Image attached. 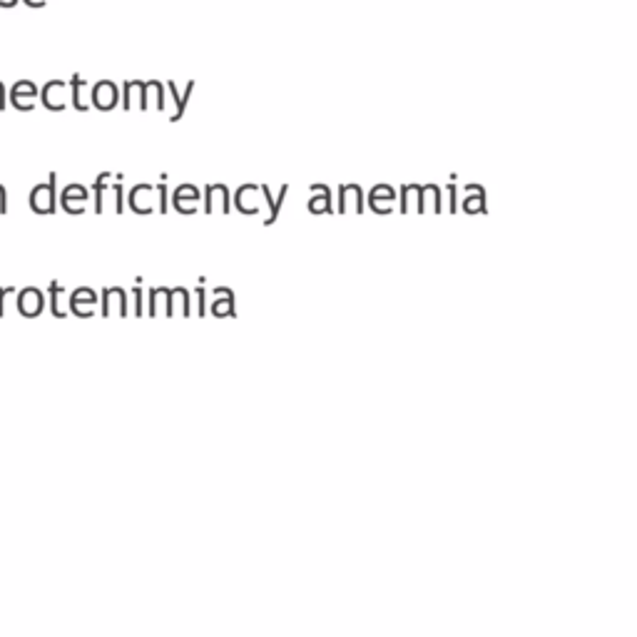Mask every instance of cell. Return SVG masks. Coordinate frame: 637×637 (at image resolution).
Here are the masks:
<instances>
[{"mask_svg":"<svg viewBox=\"0 0 637 637\" xmlns=\"http://www.w3.org/2000/svg\"><path fill=\"white\" fill-rule=\"evenodd\" d=\"M132 297H135V314L142 316L145 314V311H142V302H145V299H142V289H140V286H135V289H132Z\"/></svg>","mask_w":637,"mask_h":637,"instance_id":"cell-16","label":"cell"},{"mask_svg":"<svg viewBox=\"0 0 637 637\" xmlns=\"http://www.w3.org/2000/svg\"><path fill=\"white\" fill-rule=\"evenodd\" d=\"M43 294H40V289H35V286H30V289H23L18 294V309L23 316H37L40 311H43Z\"/></svg>","mask_w":637,"mask_h":637,"instance_id":"cell-3","label":"cell"},{"mask_svg":"<svg viewBox=\"0 0 637 637\" xmlns=\"http://www.w3.org/2000/svg\"><path fill=\"white\" fill-rule=\"evenodd\" d=\"M187 199H190V202H192V205H194V202H197V199H199V192H197V187L182 185V187H180V190H177V192H174V199H172V202H174V207H177V210H182V207H185V202H187Z\"/></svg>","mask_w":637,"mask_h":637,"instance_id":"cell-10","label":"cell"},{"mask_svg":"<svg viewBox=\"0 0 637 637\" xmlns=\"http://www.w3.org/2000/svg\"><path fill=\"white\" fill-rule=\"evenodd\" d=\"M10 294H15V289H0V316H6V297H10Z\"/></svg>","mask_w":637,"mask_h":637,"instance_id":"cell-18","label":"cell"},{"mask_svg":"<svg viewBox=\"0 0 637 637\" xmlns=\"http://www.w3.org/2000/svg\"><path fill=\"white\" fill-rule=\"evenodd\" d=\"M28 6H33V8H43L45 6V0H25Z\"/></svg>","mask_w":637,"mask_h":637,"instance_id":"cell-20","label":"cell"},{"mask_svg":"<svg viewBox=\"0 0 637 637\" xmlns=\"http://www.w3.org/2000/svg\"><path fill=\"white\" fill-rule=\"evenodd\" d=\"M100 299H98V294H95L93 289H87V286H82V289H75L73 291V297H70V311H75L77 309V304H98Z\"/></svg>","mask_w":637,"mask_h":637,"instance_id":"cell-8","label":"cell"},{"mask_svg":"<svg viewBox=\"0 0 637 637\" xmlns=\"http://www.w3.org/2000/svg\"><path fill=\"white\" fill-rule=\"evenodd\" d=\"M261 192H264V199H266V205H269V219H264V224H274L277 222V216H279V207H281V202H284V197L289 194V187H281V194H279V199H274L272 197V192H269V187L266 185H261L259 187Z\"/></svg>","mask_w":637,"mask_h":637,"instance_id":"cell-7","label":"cell"},{"mask_svg":"<svg viewBox=\"0 0 637 637\" xmlns=\"http://www.w3.org/2000/svg\"><path fill=\"white\" fill-rule=\"evenodd\" d=\"M82 85H85V80H82L80 75H75L73 80H70V87H73V107H75V110H80V112L87 110V105L80 100V87Z\"/></svg>","mask_w":637,"mask_h":637,"instance_id":"cell-12","label":"cell"},{"mask_svg":"<svg viewBox=\"0 0 637 637\" xmlns=\"http://www.w3.org/2000/svg\"><path fill=\"white\" fill-rule=\"evenodd\" d=\"M68 85L65 80H50L48 85L40 90V100H43V105L48 107V110H62L65 107V102H60L57 98H53V90H62V87Z\"/></svg>","mask_w":637,"mask_h":637,"instance_id":"cell-6","label":"cell"},{"mask_svg":"<svg viewBox=\"0 0 637 637\" xmlns=\"http://www.w3.org/2000/svg\"><path fill=\"white\" fill-rule=\"evenodd\" d=\"M118 87H115V82L110 80H100L98 85L93 87V105L98 107V110H112V107L118 105Z\"/></svg>","mask_w":637,"mask_h":637,"instance_id":"cell-2","label":"cell"},{"mask_svg":"<svg viewBox=\"0 0 637 637\" xmlns=\"http://www.w3.org/2000/svg\"><path fill=\"white\" fill-rule=\"evenodd\" d=\"M157 192H160V212L162 214H167L169 205H167V185H160L157 187Z\"/></svg>","mask_w":637,"mask_h":637,"instance_id":"cell-17","label":"cell"},{"mask_svg":"<svg viewBox=\"0 0 637 637\" xmlns=\"http://www.w3.org/2000/svg\"><path fill=\"white\" fill-rule=\"evenodd\" d=\"M314 187L319 190V192H322V197L311 199V202H309V210L316 212V214H319V212H324V210L331 212V194H329V190H326L324 185H314Z\"/></svg>","mask_w":637,"mask_h":637,"instance_id":"cell-11","label":"cell"},{"mask_svg":"<svg viewBox=\"0 0 637 637\" xmlns=\"http://www.w3.org/2000/svg\"><path fill=\"white\" fill-rule=\"evenodd\" d=\"M15 3H18V0H3L0 6H3V8H12V6H15Z\"/></svg>","mask_w":637,"mask_h":637,"instance_id":"cell-21","label":"cell"},{"mask_svg":"<svg viewBox=\"0 0 637 637\" xmlns=\"http://www.w3.org/2000/svg\"><path fill=\"white\" fill-rule=\"evenodd\" d=\"M37 95V87L33 85L30 80H20L12 85V93H10V102L18 110H33V102H25V100H33Z\"/></svg>","mask_w":637,"mask_h":637,"instance_id":"cell-4","label":"cell"},{"mask_svg":"<svg viewBox=\"0 0 637 637\" xmlns=\"http://www.w3.org/2000/svg\"><path fill=\"white\" fill-rule=\"evenodd\" d=\"M197 299H199V316H207V291L205 286H197Z\"/></svg>","mask_w":637,"mask_h":637,"instance_id":"cell-15","label":"cell"},{"mask_svg":"<svg viewBox=\"0 0 637 637\" xmlns=\"http://www.w3.org/2000/svg\"><path fill=\"white\" fill-rule=\"evenodd\" d=\"M55 174H50L45 185H37L30 192V207L37 214H53L55 212Z\"/></svg>","mask_w":637,"mask_h":637,"instance_id":"cell-1","label":"cell"},{"mask_svg":"<svg viewBox=\"0 0 637 637\" xmlns=\"http://www.w3.org/2000/svg\"><path fill=\"white\" fill-rule=\"evenodd\" d=\"M87 199H90V194H87V190H85V187H80V185H73V187H68V190L62 192V197H60V205H62V210L68 212V214H80L82 210H77V207H75L73 202H80V205H85Z\"/></svg>","mask_w":637,"mask_h":637,"instance_id":"cell-5","label":"cell"},{"mask_svg":"<svg viewBox=\"0 0 637 637\" xmlns=\"http://www.w3.org/2000/svg\"><path fill=\"white\" fill-rule=\"evenodd\" d=\"M60 294H62V286L57 284V281H53V284H50V309H53V314H55L57 319H60V316H62V311L57 309V302H60Z\"/></svg>","mask_w":637,"mask_h":637,"instance_id":"cell-13","label":"cell"},{"mask_svg":"<svg viewBox=\"0 0 637 637\" xmlns=\"http://www.w3.org/2000/svg\"><path fill=\"white\" fill-rule=\"evenodd\" d=\"M192 87H194V82H190V85H187V90H185V98H180V95H177V87H174V82H169V95L177 100V112L172 115V122H177V120L185 115L187 100H190V95H192Z\"/></svg>","mask_w":637,"mask_h":637,"instance_id":"cell-9","label":"cell"},{"mask_svg":"<svg viewBox=\"0 0 637 637\" xmlns=\"http://www.w3.org/2000/svg\"><path fill=\"white\" fill-rule=\"evenodd\" d=\"M8 212V202H6V190L0 187V214H6Z\"/></svg>","mask_w":637,"mask_h":637,"instance_id":"cell-19","label":"cell"},{"mask_svg":"<svg viewBox=\"0 0 637 637\" xmlns=\"http://www.w3.org/2000/svg\"><path fill=\"white\" fill-rule=\"evenodd\" d=\"M112 194H115V212H118V214H122V212H124V194H122V185H115V187H112Z\"/></svg>","mask_w":637,"mask_h":637,"instance_id":"cell-14","label":"cell"}]
</instances>
